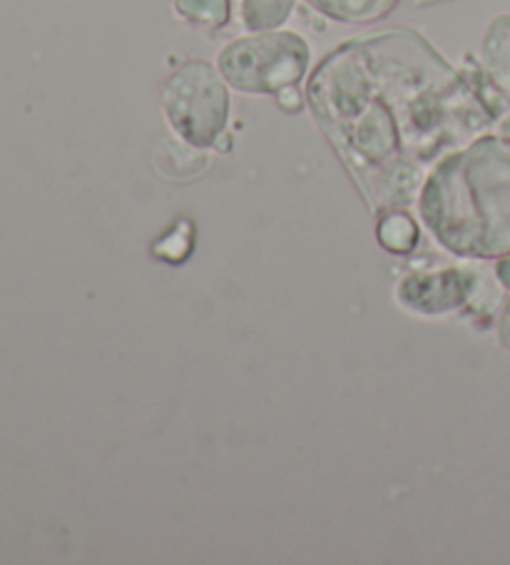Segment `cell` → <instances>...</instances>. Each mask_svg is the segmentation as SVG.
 Returning <instances> with one entry per match:
<instances>
[{
  "label": "cell",
  "mask_w": 510,
  "mask_h": 565,
  "mask_svg": "<svg viewBox=\"0 0 510 565\" xmlns=\"http://www.w3.org/2000/svg\"><path fill=\"white\" fill-rule=\"evenodd\" d=\"M434 3H446V0H414V6L424 8V6H434Z\"/></svg>",
  "instance_id": "obj_14"
},
{
  "label": "cell",
  "mask_w": 510,
  "mask_h": 565,
  "mask_svg": "<svg viewBox=\"0 0 510 565\" xmlns=\"http://www.w3.org/2000/svg\"><path fill=\"white\" fill-rule=\"evenodd\" d=\"M274 97H277V103H279L281 110H287V113H297V110H301V107H304V95L299 93L297 85L281 87V90L274 95Z\"/></svg>",
  "instance_id": "obj_11"
},
{
  "label": "cell",
  "mask_w": 510,
  "mask_h": 565,
  "mask_svg": "<svg viewBox=\"0 0 510 565\" xmlns=\"http://www.w3.org/2000/svg\"><path fill=\"white\" fill-rule=\"evenodd\" d=\"M480 65L488 85L498 95L510 97V13L490 21L480 45Z\"/></svg>",
  "instance_id": "obj_6"
},
{
  "label": "cell",
  "mask_w": 510,
  "mask_h": 565,
  "mask_svg": "<svg viewBox=\"0 0 510 565\" xmlns=\"http://www.w3.org/2000/svg\"><path fill=\"white\" fill-rule=\"evenodd\" d=\"M498 339H500V344H503L510 352V299L506 301L503 315H500V321H498Z\"/></svg>",
  "instance_id": "obj_12"
},
{
  "label": "cell",
  "mask_w": 510,
  "mask_h": 565,
  "mask_svg": "<svg viewBox=\"0 0 510 565\" xmlns=\"http://www.w3.org/2000/svg\"><path fill=\"white\" fill-rule=\"evenodd\" d=\"M498 279H500V285L510 289V255L500 259V265H498Z\"/></svg>",
  "instance_id": "obj_13"
},
{
  "label": "cell",
  "mask_w": 510,
  "mask_h": 565,
  "mask_svg": "<svg viewBox=\"0 0 510 565\" xmlns=\"http://www.w3.org/2000/svg\"><path fill=\"white\" fill-rule=\"evenodd\" d=\"M174 11L192 25L220 31L232 18V0H174Z\"/></svg>",
  "instance_id": "obj_9"
},
{
  "label": "cell",
  "mask_w": 510,
  "mask_h": 565,
  "mask_svg": "<svg viewBox=\"0 0 510 565\" xmlns=\"http://www.w3.org/2000/svg\"><path fill=\"white\" fill-rule=\"evenodd\" d=\"M294 8H297V0H242V25L249 33L277 31L289 21Z\"/></svg>",
  "instance_id": "obj_8"
},
{
  "label": "cell",
  "mask_w": 510,
  "mask_h": 565,
  "mask_svg": "<svg viewBox=\"0 0 510 565\" xmlns=\"http://www.w3.org/2000/svg\"><path fill=\"white\" fill-rule=\"evenodd\" d=\"M307 103L374 210L416 200L431 170L474 142L496 107L414 31L354 38L309 75Z\"/></svg>",
  "instance_id": "obj_1"
},
{
  "label": "cell",
  "mask_w": 510,
  "mask_h": 565,
  "mask_svg": "<svg viewBox=\"0 0 510 565\" xmlns=\"http://www.w3.org/2000/svg\"><path fill=\"white\" fill-rule=\"evenodd\" d=\"M418 214L450 255H510V135H480L446 154L418 192Z\"/></svg>",
  "instance_id": "obj_2"
},
{
  "label": "cell",
  "mask_w": 510,
  "mask_h": 565,
  "mask_svg": "<svg viewBox=\"0 0 510 565\" xmlns=\"http://www.w3.org/2000/svg\"><path fill=\"white\" fill-rule=\"evenodd\" d=\"M379 242L394 255H408L418 245L416 222L404 212H386V217L379 222Z\"/></svg>",
  "instance_id": "obj_10"
},
{
  "label": "cell",
  "mask_w": 510,
  "mask_h": 565,
  "mask_svg": "<svg viewBox=\"0 0 510 565\" xmlns=\"http://www.w3.org/2000/svg\"><path fill=\"white\" fill-rule=\"evenodd\" d=\"M162 110L172 132L192 148H214L230 120V90L220 67L188 61L162 85Z\"/></svg>",
  "instance_id": "obj_4"
},
{
  "label": "cell",
  "mask_w": 510,
  "mask_h": 565,
  "mask_svg": "<svg viewBox=\"0 0 510 565\" xmlns=\"http://www.w3.org/2000/svg\"><path fill=\"white\" fill-rule=\"evenodd\" d=\"M314 11L337 23H371L386 18L399 0H307Z\"/></svg>",
  "instance_id": "obj_7"
},
{
  "label": "cell",
  "mask_w": 510,
  "mask_h": 565,
  "mask_svg": "<svg viewBox=\"0 0 510 565\" xmlns=\"http://www.w3.org/2000/svg\"><path fill=\"white\" fill-rule=\"evenodd\" d=\"M476 279L470 271L444 269L431 275H411L399 285V301L411 311L434 317L464 307L474 295Z\"/></svg>",
  "instance_id": "obj_5"
},
{
  "label": "cell",
  "mask_w": 510,
  "mask_h": 565,
  "mask_svg": "<svg viewBox=\"0 0 510 565\" xmlns=\"http://www.w3.org/2000/svg\"><path fill=\"white\" fill-rule=\"evenodd\" d=\"M309 45L299 33L262 31L222 47L217 67L230 87L247 95H277L299 85L309 67Z\"/></svg>",
  "instance_id": "obj_3"
}]
</instances>
